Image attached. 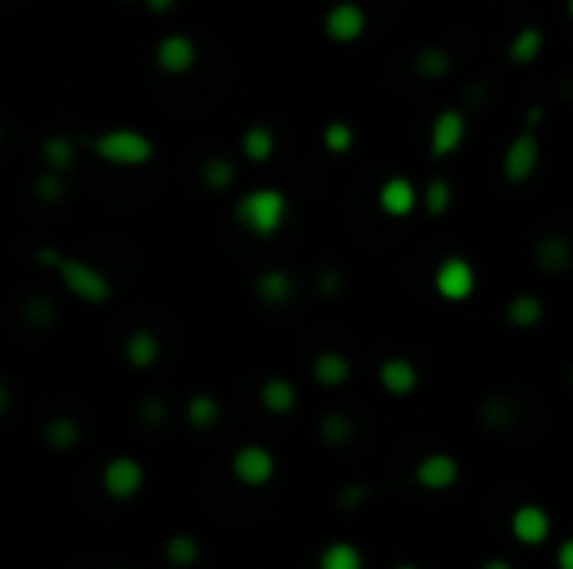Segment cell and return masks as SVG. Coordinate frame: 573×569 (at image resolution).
I'll return each mask as SVG.
<instances>
[{
	"mask_svg": "<svg viewBox=\"0 0 573 569\" xmlns=\"http://www.w3.org/2000/svg\"><path fill=\"white\" fill-rule=\"evenodd\" d=\"M235 221L255 238L279 235L285 221H289V195L272 185L245 191V195L235 201Z\"/></svg>",
	"mask_w": 573,
	"mask_h": 569,
	"instance_id": "6da1fadb",
	"label": "cell"
},
{
	"mask_svg": "<svg viewBox=\"0 0 573 569\" xmlns=\"http://www.w3.org/2000/svg\"><path fill=\"white\" fill-rule=\"evenodd\" d=\"M94 158H101L111 168H141L155 158V141L138 128H108L88 138Z\"/></svg>",
	"mask_w": 573,
	"mask_h": 569,
	"instance_id": "7a4b0ae2",
	"label": "cell"
},
{
	"mask_svg": "<svg viewBox=\"0 0 573 569\" xmlns=\"http://www.w3.org/2000/svg\"><path fill=\"white\" fill-rule=\"evenodd\" d=\"M54 272H57V278H61V285L68 288L81 305H108L114 298V282L101 272L98 265L81 262V258H71V255H61L54 265Z\"/></svg>",
	"mask_w": 573,
	"mask_h": 569,
	"instance_id": "3957f363",
	"label": "cell"
},
{
	"mask_svg": "<svg viewBox=\"0 0 573 569\" xmlns=\"http://www.w3.org/2000/svg\"><path fill=\"white\" fill-rule=\"evenodd\" d=\"M275 469H279V462H275L272 449L259 446V442H248V446L235 449L232 456V479L245 489L269 486L275 479Z\"/></svg>",
	"mask_w": 573,
	"mask_h": 569,
	"instance_id": "277c9868",
	"label": "cell"
},
{
	"mask_svg": "<svg viewBox=\"0 0 573 569\" xmlns=\"http://www.w3.org/2000/svg\"><path fill=\"white\" fill-rule=\"evenodd\" d=\"M322 31L332 44H356L369 31V14L356 0H339L322 14Z\"/></svg>",
	"mask_w": 573,
	"mask_h": 569,
	"instance_id": "5b68a950",
	"label": "cell"
},
{
	"mask_svg": "<svg viewBox=\"0 0 573 569\" xmlns=\"http://www.w3.org/2000/svg\"><path fill=\"white\" fill-rule=\"evenodd\" d=\"M433 285H436L439 298L460 305L466 298H473V292H476V268L466 262L463 255H446L443 262L436 265Z\"/></svg>",
	"mask_w": 573,
	"mask_h": 569,
	"instance_id": "8992f818",
	"label": "cell"
},
{
	"mask_svg": "<svg viewBox=\"0 0 573 569\" xmlns=\"http://www.w3.org/2000/svg\"><path fill=\"white\" fill-rule=\"evenodd\" d=\"M145 479H148L145 466H141L135 456H114L104 462V469H101V489L111 499H118V503L135 499L141 489H145Z\"/></svg>",
	"mask_w": 573,
	"mask_h": 569,
	"instance_id": "52a82bcc",
	"label": "cell"
},
{
	"mask_svg": "<svg viewBox=\"0 0 573 569\" xmlns=\"http://www.w3.org/2000/svg\"><path fill=\"white\" fill-rule=\"evenodd\" d=\"M470 124L460 108H443L429 124V158H450L463 148Z\"/></svg>",
	"mask_w": 573,
	"mask_h": 569,
	"instance_id": "ba28073f",
	"label": "cell"
},
{
	"mask_svg": "<svg viewBox=\"0 0 573 569\" xmlns=\"http://www.w3.org/2000/svg\"><path fill=\"white\" fill-rule=\"evenodd\" d=\"M155 64H158L161 74L185 77V74L195 71V64H198V44L191 41L188 34L171 31L155 44Z\"/></svg>",
	"mask_w": 573,
	"mask_h": 569,
	"instance_id": "9c48e42d",
	"label": "cell"
},
{
	"mask_svg": "<svg viewBox=\"0 0 573 569\" xmlns=\"http://www.w3.org/2000/svg\"><path fill=\"white\" fill-rule=\"evenodd\" d=\"M540 165V141L533 131H520L517 138L506 144L503 151V178L510 185H523L533 178V171Z\"/></svg>",
	"mask_w": 573,
	"mask_h": 569,
	"instance_id": "30bf717a",
	"label": "cell"
},
{
	"mask_svg": "<svg viewBox=\"0 0 573 569\" xmlns=\"http://www.w3.org/2000/svg\"><path fill=\"white\" fill-rule=\"evenodd\" d=\"M413 479L426 493H446V489H453L456 479H460V462H456V456H450V452H429V456L416 462Z\"/></svg>",
	"mask_w": 573,
	"mask_h": 569,
	"instance_id": "8fae6325",
	"label": "cell"
},
{
	"mask_svg": "<svg viewBox=\"0 0 573 569\" xmlns=\"http://www.w3.org/2000/svg\"><path fill=\"white\" fill-rule=\"evenodd\" d=\"M510 533H513V539H517L520 546L537 549V546H543V543L550 539L553 519H550V513H547L543 506L523 503V506L513 509V516H510Z\"/></svg>",
	"mask_w": 573,
	"mask_h": 569,
	"instance_id": "7c38bea8",
	"label": "cell"
},
{
	"mask_svg": "<svg viewBox=\"0 0 573 569\" xmlns=\"http://www.w3.org/2000/svg\"><path fill=\"white\" fill-rule=\"evenodd\" d=\"M379 208H382V215H389V218H409L416 211L419 205V191L416 185L409 178L403 175H393V178H386L379 185Z\"/></svg>",
	"mask_w": 573,
	"mask_h": 569,
	"instance_id": "4fadbf2b",
	"label": "cell"
},
{
	"mask_svg": "<svg viewBox=\"0 0 573 569\" xmlns=\"http://www.w3.org/2000/svg\"><path fill=\"white\" fill-rule=\"evenodd\" d=\"M533 262H537L540 272H547L553 278L567 275L573 265V248L563 235H543L537 245H533Z\"/></svg>",
	"mask_w": 573,
	"mask_h": 569,
	"instance_id": "5bb4252c",
	"label": "cell"
},
{
	"mask_svg": "<svg viewBox=\"0 0 573 569\" xmlns=\"http://www.w3.org/2000/svg\"><path fill=\"white\" fill-rule=\"evenodd\" d=\"M379 385L389 395H396V399H406V395H413L419 389V369L406 355H393V359L379 365Z\"/></svg>",
	"mask_w": 573,
	"mask_h": 569,
	"instance_id": "9a60e30c",
	"label": "cell"
},
{
	"mask_svg": "<svg viewBox=\"0 0 573 569\" xmlns=\"http://www.w3.org/2000/svg\"><path fill=\"white\" fill-rule=\"evenodd\" d=\"M312 379L315 385L322 389H342L349 379H352V362L346 352H336V349H326L312 359Z\"/></svg>",
	"mask_w": 573,
	"mask_h": 569,
	"instance_id": "2e32d148",
	"label": "cell"
},
{
	"mask_svg": "<svg viewBox=\"0 0 573 569\" xmlns=\"http://www.w3.org/2000/svg\"><path fill=\"white\" fill-rule=\"evenodd\" d=\"M255 298L265 305V308H285L295 298V282L285 268H269L255 278Z\"/></svg>",
	"mask_w": 573,
	"mask_h": 569,
	"instance_id": "e0dca14e",
	"label": "cell"
},
{
	"mask_svg": "<svg viewBox=\"0 0 573 569\" xmlns=\"http://www.w3.org/2000/svg\"><path fill=\"white\" fill-rule=\"evenodd\" d=\"M259 402L269 416H289V412H295V405H299V389H295V382L285 379V375H272V379L262 382Z\"/></svg>",
	"mask_w": 573,
	"mask_h": 569,
	"instance_id": "ac0fdd59",
	"label": "cell"
},
{
	"mask_svg": "<svg viewBox=\"0 0 573 569\" xmlns=\"http://www.w3.org/2000/svg\"><path fill=\"white\" fill-rule=\"evenodd\" d=\"M41 161H44V171L64 178L78 165V148H74V141L64 138V134H47L41 141Z\"/></svg>",
	"mask_w": 573,
	"mask_h": 569,
	"instance_id": "d6986e66",
	"label": "cell"
},
{
	"mask_svg": "<svg viewBox=\"0 0 573 569\" xmlns=\"http://www.w3.org/2000/svg\"><path fill=\"white\" fill-rule=\"evenodd\" d=\"M161 359V342L151 329H135L124 339V362L131 369H151Z\"/></svg>",
	"mask_w": 573,
	"mask_h": 569,
	"instance_id": "ffe728a7",
	"label": "cell"
},
{
	"mask_svg": "<svg viewBox=\"0 0 573 569\" xmlns=\"http://www.w3.org/2000/svg\"><path fill=\"white\" fill-rule=\"evenodd\" d=\"M185 419L195 432H208L222 422V402L215 399L212 392H195L185 402Z\"/></svg>",
	"mask_w": 573,
	"mask_h": 569,
	"instance_id": "44dd1931",
	"label": "cell"
},
{
	"mask_svg": "<svg viewBox=\"0 0 573 569\" xmlns=\"http://www.w3.org/2000/svg\"><path fill=\"white\" fill-rule=\"evenodd\" d=\"M506 322L513 325V329L527 332V329H537L543 322V302L540 295L533 292H520L510 298V305H506Z\"/></svg>",
	"mask_w": 573,
	"mask_h": 569,
	"instance_id": "7402d4cb",
	"label": "cell"
},
{
	"mask_svg": "<svg viewBox=\"0 0 573 569\" xmlns=\"http://www.w3.org/2000/svg\"><path fill=\"white\" fill-rule=\"evenodd\" d=\"M242 154L252 165H265L275 154V131L269 124H248L242 131Z\"/></svg>",
	"mask_w": 573,
	"mask_h": 569,
	"instance_id": "603a6c76",
	"label": "cell"
},
{
	"mask_svg": "<svg viewBox=\"0 0 573 569\" xmlns=\"http://www.w3.org/2000/svg\"><path fill=\"white\" fill-rule=\"evenodd\" d=\"M165 559H168V566H175V569H191L202 559V543H198L191 533H171L165 539Z\"/></svg>",
	"mask_w": 573,
	"mask_h": 569,
	"instance_id": "cb8c5ba5",
	"label": "cell"
},
{
	"mask_svg": "<svg viewBox=\"0 0 573 569\" xmlns=\"http://www.w3.org/2000/svg\"><path fill=\"white\" fill-rule=\"evenodd\" d=\"M315 566H319V569H366V556H362L359 546L342 543V539H339V543L322 546Z\"/></svg>",
	"mask_w": 573,
	"mask_h": 569,
	"instance_id": "d4e9b609",
	"label": "cell"
},
{
	"mask_svg": "<svg viewBox=\"0 0 573 569\" xmlns=\"http://www.w3.org/2000/svg\"><path fill=\"white\" fill-rule=\"evenodd\" d=\"M319 439L332 449L349 446V442L356 439V422H352L346 412H339V409L326 412V416L319 419Z\"/></svg>",
	"mask_w": 573,
	"mask_h": 569,
	"instance_id": "484cf974",
	"label": "cell"
},
{
	"mask_svg": "<svg viewBox=\"0 0 573 569\" xmlns=\"http://www.w3.org/2000/svg\"><path fill=\"white\" fill-rule=\"evenodd\" d=\"M41 436H44V442L51 449L68 452V449H74L81 442V426H78V419H71V416H54V419L44 422Z\"/></svg>",
	"mask_w": 573,
	"mask_h": 569,
	"instance_id": "4316f807",
	"label": "cell"
},
{
	"mask_svg": "<svg viewBox=\"0 0 573 569\" xmlns=\"http://www.w3.org/2000/svg\"><path fill=\"white\" fill-rule=\"evenodd\" d=\"M543 51V31L540 27H520L517 34L510 37V47H506V54H510L513 64H533Z\"/></svg>",
	"mask_w": 573,
	"mask_h": 569,
	"instance_id": "83f0119b",
	"label": "cell"
},
{
	"mask_svg": "<svg viewBox=\"0 0 573 569\" xmlns=\"http://www.w3.org/2000/svg\"><path fill=\"white\" fill-rule=\"evenodd\" d=\"M416 77H423V81H443L446 74L453 71V57L450 51H443V47H423V51L416 54Z\"/></svg>",
	"mask_w": 573,
	"mask_h": 569,
	"instance_id": "f1b7e54d",
	"label": "cell"
},
{
	"mask_svg": "<svg viewBox=\"0 0 573 569\" xmlns=\"http://www.w3.org/2000/svg\"><path fill=\"white\" fill-rule=\"evenodd\" d=\"M517 419V405H513L506 395H490L483 405H480V422L490 432H506Z\"/></svg>",
	"mask_w": 573,
	"mask_h": 569,
	"instance_id": "f546056e",
	"label": "cell"
},
{
	"mask_svg": "<svg viewBox=\"0 0 573 569\" xmlns=\"http://www.w3.org/2000/svg\"><path fill=\"white\" fill-rule=\"evenodd\" d=\"M235 178H238V171H235V165L232 161L225 158V154H212V158L205 161L202 165V185L208 188V191H228L235 185Z\"/></svg>",
	"mask_w": 573,
	"mask_h": 569,
	"instance_id": "4dcf8cb0",
	"label": "cell"
},
{
	"mask_svg": "<svg viewBox=\"0 0 573 569\" xmlns=\"http://www.w3.org/2000/svg\"><path fill=\"white\" fill-rule=\"evenodd\" d=\"M21 315H24V322L37 332H51L57 325V305L47 295L27 298V302L21 305Z\"/></svg>",
	"mask_w": 573,
	"mask_h": 569,
	"instance_id": "1f68e13d",
	"label": "cell"
},
{
	"mask_svg": "<svg viewBox=\"0 0 573 569\" xmlns=\"http://www.w3.org/2000/svg\"><path fill=\"white\" fill-rule=\"evenodd\" d=\"M419 201H423L429 218H443L453 205V188L446 178H429V185L419 191Z\"/></svg>",
	"mask_w": 573,
	"mask_h": 569,
	"instance_id": "d6a6232c",
	"label": "cell"
},
{
	"mask_svg": "<svg viewBox=\"0 0 573 569\" xmlns=\"http://www.w3.org/2000/svg\"><path fill=\"white\" fill-rule=\"evenodd\" d=\"M352 144H356V131H352L349 121H329L322 128V148L329 154H349Z\"/></svg>",
	"mask_w": 573,
	"mask_h": 569,
	"instance_id": "836d02e7",
	"label": "cell"
},
{
	"mask_svg": "<svg viewBox=\"0 0 573 569\" xmlns=\"http://www.w3.org/2000/svg\"><path fill=\"white\" fill-rule=\"evenodd\" d=\"M34 198L41 201V205H57V201H64V195H68V178L61 175H51V171H41V175L34 178Z\"/></svg>",
	"mask_w": 573,
	"mask_h": 569,
	"instance_id": "e575fe53",
	"label": "cell"
},
{
	"mask_svg": "<svg viewBox=\"0 0 573 569\" xmlns=\"http://www.w3.org/2000/svg\"><path fill=\"white\" fill-rule=\"evenodd\" d=\"M138 419L145 422L148 429H161L168 419V402L161 399V395H145V399L138 402Z\"/></svg>",
	"mask_w": 573,
	"mask_h": 569,
	"instance_id": "d590c367",
	"label": "cell"
},
{
	"mask_svg": "<svg viewBox=\"0 0 573 569\" xmlns=\"http://www.w3.org/2000/svg\"><path fill=\"white\" fill-rule=\"evenodd\" d=\"M366 499H369L366 482H346V486H339V493H336V503H339V509H346V513H356Z\"/></svg>",
	"mask_w": 573,
	"mask_h": 569,
	"instance_id": "8d00e7d4",
	"label": "cell"
},
{
	"mask_svg": "<svg viewBox=\"0 0 573 569\" xmlns=\"http://www.w3.org/2000/svg\"><path fill=\"white\" fill-rule=\"evenodd\" d=\"M315 292H319L322 298H332L342 292V272H336V268H322L319 275H315Z\"/></svg>",
	"mask_w": 573,
	"mask_h": 569,
	"instance_id": "74e56055",
	"label": "cell"
},
{
	"mask_svg": "<svg viewBox=\"0 0 573 569\" xmlns=\"http://www.w3.org/2000/svg\"><path fill=\"white\" fill-rule=\"evenodd\" d=\"M557 569H573V543H570V539H560V546H557Z\"/></svg>",
	"mask_w": 573,
	"mask_h": 569,
	"instance_id": "f35d334b",
	"label": "cell"
},
{
	"mask_svg": "<svg viewBox=\"0 0 573 569\" xmlns=\"http://www.w3.org/2000/svg\"><path fill=\"white\" fill-rule=\"evenodd\" d=\"M11 409H14V389L7 382H0V419H4Z\"/></svg>",
	"mask_w": 573,
	"mask_h": 569,
	"instance_id": "ab89813d",
	"label": "cell"
},
{
	"mask_svg": "<svg viewBox=\"0 0 573 569\" xmlns=\"http://www.w3.org/2000/svg\"><path fill=\"white\" fill-rule=\"evenodd\" d=\"M64 252H57V248H37V265H47V268H54L57 265V258H61Z\"/></svg>",
	"mask_w": 573,
	"mask_h": 569,
	"instance_id": "60d3db41",
	"label": "cell"
},
{
	"mask_svg": "<svg viewBox=\"0 0 573 569\" xmlns=\"http://www.w3.org/2000/svg\"><path fill=\"white\" fill-rule=\"evenodd\" d=\"M141 4H145L151 14H168V11H175L178 0H141Z\"/></svg>",
	"mask_w": 573,
	"mask_h": 569,
	"instance_id": "b9f144b4",
	"label": "cell"
},
{
	"mask_svg": "<svg viewBox=\"0 0 573 569\" xmlns=\"http://www.w3.org/2000/svg\"><path fill=\"white\" fill-rule=\"evenodd\" d=\"M480 569H513L510 559H500V556H493V559H486V563Z\"/></svg>",
	"mask_w": 573,
	"mask_h": 569,
	"instance_id": "7bdbcfd3",
	"label": "cell"
},
{
	"mask_svg": "<svg viewBox=\"0 0 573 569\" xmlns=\"http://www.w3.org/2000/svg\"><path fill=\"white\" fill-rule=\"evenodd\" d=\"M393 569H419V566H413V563H399V566H393Z\"/></svg>",
	"mask_w": 573,
	"mask_h": 569,
	"instance_id": "ee69618b",
	"label": "cell"
},
{
	"mask_svg": "<svg viewBox=\"0 0 573 569\" xmlns=\"http://www.w3.org/2000/svg\"><path fill=\"white\" fill-rule=\"evenodd\" d=\"M114 569H128V566H114Z\"/></svg>",
	"mask_w": 573,
	"mask_h": 569,
	"instance_id": "f6af8a7d",
	"label": "cell"
},
{
	"mask_svg": "<svg viewBox=\"0 0 573 569\" xmlns=\"http://www.w3.org/2000/svg\"><path fill=\"white\" fill-rule=\"evenodd\" d=\"M0 138H4V128H0Z\"/></svg>",
	"mask_w": 573,
	"mask_h": 569,
	"instance_id": "bcb514c9",
	"label": "cell"
}]
</instances>
